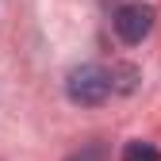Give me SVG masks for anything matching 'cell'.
I'll list each match as a JSON object with an SVG mask.
<instances>
[{
    "mask_svg": "<svg viewBox=\"0 0 161 161\" xmlns=\"http://www.w3.org/2000/svg\"><path fill=\"white\" fill-rule=\"evenodd\" d=\"M65 96L73 100V104H80V108H100L111 96L108 69L104 65H92V62L69 69V77H65Z\"/></svg>",
    "mask_w": 161,
    "mask_h": 161,
    "instance_id": "6da1fadb",
    "label": "cell"
},
{
    "mask_svg": "<svg viewBox=\"0 0 161 161\" xmlns=\"http://www.w3.org/2000/svg\"><path fill=\"white\" fill-rule=\"evenodd\" d=\"M153 23H157V12H153V4H142V0L119 4L115 15H111V27H115V35L123 38L127 46H138L153 31Z\"/></svg>",
    "mask_w": 161,
    "mask_h": 161,
    "instance_id": "7a4b0ae2",
    "label": "cell"
},
{
    "mask_svg": "<svg viewBox=\"0 0 161 161\" xmlns=\"http://www.w3.org/2000/svg\"><path fill=\"white\" fill-rule=\"evenodd\" d=\"M138 77H142V73H138L134 65H111L108 69V80H111V92H134L138 88Z\"/></svg>",
    "mask_w": 161,
    "mask_h": 161,
    "instance_id": "3957f363",
    "label": "cell"
},
{
    "mask_svg": "<svg viewBox=\"0 0 161 161\" xmlns=\"http://www.w3.org/2000/svg\"><path fill=\"white\" fill-rule=\"evenodd\" d=\"M123 161H161V150L142 142V138H134V142L123 146Z\"/></svg>",
    "mask_w": 161,
    "mask_h": 161,
    "instance_id": "277c9868",
    "label": "cell"
},
{
    "mask_svg": "<svg viewBox=\"0 0 161 161\" xmlns=\"http://www.w3.org/2000/svg\"><path fill=\"white\" fill-rule=\"evenodd\" d=\"M65 161H108V153H104L100 142H88V146H80L77 153H69Z\"/></svg>",
    "mask_w": 161,
    "mask_h": 161,
    "instance_id": "5b68a950",
    "label": "cell"
}]
</instances>
